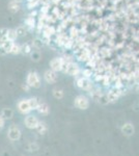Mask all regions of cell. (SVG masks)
I'll return each mask as SVG.
<instances>
[{
    "label": "cell",
    "instance_id": "cell-1",
    "mask_svg": "<svg viewBox=\"0 0 139 156\" xmlns=\"http://www.w3.org/2000/svg\"><path fill=\"white\" fill-rule=\"evenodd\" d=\"M61 72H64V74L69 75V76H73V77L81 76V69H80V66L78 65V62H75V60L65 62L64 68H62Z\"/></svg>",
    "mask_w": 139,
    "mask_h": 156
},
{
    "label": "cell",
    "instance_id": "cell-2",
    "mask_svg": "<svg viewBox=\"0 0 139 156\" xmlns=\"http://www.w3.org/2000/svg\"><path fill=\"white\" fill-rule=\"evenodd\" d=\"M26 83L29 85L30 87L33 89H39L42 84V78L41 75L35 71H30L28 72L26 76Z\"/></svg>",
    "mask_w": 139,
    "mask_h": 156
},
{
    "label": "cell",
    "instance_id": "cell-3",
    "mask_svg": "<svg viewBox=\"0 0 139 156\" xmlns=\"http://www.w3.org/2000/svg\"><path fill=\"white\" fill-rule=\"evenodd\" d=\"M76 84L82 90H86V92H90L93 89V82L92 81L90 78H85V77H77L76 78Z\"/></svg>",
    "mask_w": 139,
    "mask_h": 156
},
{
    "label": "cell",
    "instance_id": "cell-4",
    "mask_svg": "<svg viewBox=\"0 0 139 156\" xmlns=\"http://www.w3.org/2000/svg\"><path fill=\"white\" fill-rule=\"evenodd\" d=\"M64 64H65V60L64 58V56H55L50 60L49 67L51 70L58 73L62 71V68H64Z\"/></svg>",
    "mask_w": 139,
    "mask_h": 156
},
{
    "label": "cell",
    "instance_id": "cell-5",
    "mask_svg": "<svg viewBox=\"0 0 139 156\" xmlns=\"http://www.w3.org/2000/svg\"><path fill=\"white\" fill-rule=\"evenodd\" d=\"M74 105L79 109L85 110L89 107V99L85 95H78L74 100Z\"/></svg>",
    "mask_w": 139,
    "mask_h": 156
},
{
    "label": "cell",
    "instance_id": "cell-6",
    "mask_svg": "<svg viewBox=\"0 0 139 156\" xmlns=\"http://www.w3.org/2000/svg\"><path fill=\"white\" fill-rule=\"evenodd\" d=\"M17 108H18V110H19V112H21V114H23V115L29 114V112L32 110V107H31V105H30L29 99L20 100L17 104Z\"/></svg>",
    "mask_w": 139,
    "mask_h": 156
},
{
    "label": "cell",
    "instance_id": "cell-7",
    "mask_svg": "<svg viewBox=\"0 0 139 156\" xmlns=\"http://www.w3.org/2000/svg\"><path fill=\"white\" fill-rule=\"evenodd\" d=\"M43 78L44 80L49 84H53L58 80V73L53 71L51 69H48L44 72V75H43Z\"/></svg>",
    "mask_w": 139,
    "mask_h": 156
},
{
    "label": "cell",
    "instance_id": "cell-8",
    "mask_svg": "<svg viewBox=\"0 0 139 156\" xmlns=\"http://www.w3.org/2000/svg\"><path fill=\"white\" fill-rule=\"evenodd\" d=\"M7 136L12 142H16L21 137V130L19 129V127H17L16 125H12L9 127V132H7Z\"/></svg>",
    "mask_w": 139,
    "mask_h": 156
},
{
    "label": "cell",
    "instance_id": "cell-9",
    "mask_svg": "<svg viewBox=\"0 0 139 156\" xmlns=\"http://www.w3.org/2000/svg\"><path fill=\"white\" fill-rule=\"evenodd\" d=\"M120 95H122V89H116V87H112L109 92L106 93V96L108 98L109 103L115 102L120 97Z\"/></svg>",
    "mask_w": 139,
    "mask_h": 156
},
{
    "label": "cell",
    "instance_id": "cell-10",
    "mask_svg": "<svg viewBox=\"0 0 139 156\" xmlns=\"http://www.w3.org/2000/svg\"><path fill=\"white\" fill-rule=\"evenodd\" d=\"M39 122H40L39 119H37L35 115H27L24 120L25 126L27 128H29V129H35L37 126V124H39Z\"/></svg>",
    "mask_w": 139,
    "mask_h": 156
},
{
    "label": "cell",
    "instance_id": "cell-11",
    "mask_svg": "<svg viewBox=\"0 0 139 156\" xmlns=\"http://www.w3.org/2000/svg\"><path fill=\"white\" fill-rule=\"evenodd\" d=\"M122 132L126 136H131L135 132V128H134L132 123H125L122 126Z\"/></svg>",
    "mask_w": 139,
    "mask_h": 156
},
{
    "label": "cell",
    "instance_id": "cell-12",
    "mask_svg": "<svg viewBox=\"0 0 139 156\" xmlns=\"http://www.w3.org/2000/svg\"><path fill=\"white\" fill-rule=\"evenodd\" d=\"M36 110L41 115H47L50 114V106L46 102H40L39 105H37V107H36Z\"/></svg>",
    "mask_w": 139,
    "mask_h": 156
},
{
    "label": "cell",
    "instance_id": "cell-13",
    "mask_svg": "<svg viewBox=\"0 0 139 156\" xmlns=\"http://www.w3.org/2000/svg\"><path fill=\"white\" fill-rule=\"evenodd\" d=\"M7 7H9V12H12V14H16V12H18L21 9V3L18 1H15V0H11V1L9 2Z\"/></svg>",
    "mask_w": 139,
    "mask_h": 156
},
{
    "label": "cell",
    "instance_id": "cell-14",
    "mask_svg": "<svg viewBox=\"0 0 139 156\" xmlns=\"http://www.w3.org/2000/svg\"><path fill=\"white\" fill-rule=\"evenodd\" d=\"M25 26L27 27V29L32 30L36 27V18H33V17L27 16V18L25 19Z\"/></svg>",
    "mask_w": 139,
    "mask_h": 156
},
{
    "label": "cell",
    "instance_id": "cell-15",
    "mask_svg": "<svg viewBox=\"0 0 139 156\" xmlns=\"http://www.w3.org/2000/svg\"><path fill=\"white\" fill-rule=\"evenodd\" d=\"M19 37V36H18L17 31L15 28H7V31H6V36H5V39L9 40V41L11 42H16L17 39Z\"/></svg>",
    "mask_w": 139,
    "mask_h": 156
},
{
    "label": "cell",
    "instance_id": "cell-16",
    "mask_svg": "<svg viewBox=\"0 0 139 156\" xmlns=\"http://www.w3.org/2000/svg\"><path fill=\"white\" fill-rule=\"evenodd\" d=\"M69 34V37H71V39L75 40V39H77L80 34H81V32H80L79 27H77L76 25H72V26L70 27L69 34Z\"/></svg>",
    "mask_w": 139,
    "mask_h": 156
},
{
    "label": "cell",
    "instance_id": "cell-17",
    "mask_svg": "<svg viewBox=\"0 0 139 156\" xmlns=\"http://www.w3.org/2000/svg\"><path fill=\"white\" fill-rule=\"evenodd\" d=\"M89 95H90V98H92L93 101L99 102V101H100V99H101V97H102L103 93L101 92L100 89H92L89 92Z\"/></svg>",
    "mask_w": 139,
    "mask_h": 156
},
{
    "label": "cell",
    "instance_id": "cell-18",
    "mask_svg": "<svg viewBox=\"0 0 139 156\" xmlns=\"http://www.w3.org/2000/svg\"><path fill=\"white\" fill-rule=\"evenodd\" d=\"M36 131L40 133V134H42V135H44V134H46L47 131H48V125H47V123L46 122H44V121H40L39 122V124H37V126H36Z\"/></svg>",
    "mask_w": 139,
    "mask_h": 156
},
{
    "label": "cell",
    "instance_id": "cell-19",
    "mask_svg": "<svg viewBox=\"0 0 139 156\" xmlns=\"http://www.w3.org/2000/svg\"><path fill=\"white\" fill-rule=\"evenodd\" d=\"M0 44H1V46H2V48H3L4 51L6 52V54H9V51H11V49H12V44H14V42H11V41H9V40H3V41H1L0 42Z\"/></svg>",
    "mask_w": 139,
    "mask_h": 156
},
{
    "label": "cell",
    "instance_id": "cell-20",
    "mask_svg": "<svg viewBox=\"0 0 139 156\" xmlns=\"http://www.w3.org/2000/svg\"><path fill=\"white\" fill-rule=\"evenodd\" d=\"M1 115L4 118V120H9L14 117V110L12 108H9V107H5L2 109V112H1Z\"/></svg>",
    "mask_w": 139,
    "mask_h": 156
},
{
    "label": "cell",
    "instance_id": "cell-21",
    "mask_svg": "<svg viewBox=\"0 0 139 156\" xmlns=\"http://www.w3.org/2000/svg\"><path fill=\"white\" fill-rule=\"evenodd\" d=\"M33 50V47H32L31 44H28V43H25V44L21 45V53L29 55L31 53V51Z\"/></svg>",
    "mask_w": 139,
    "mask_h": 156
},
{
    "label": "cell",
    "instance_id": "cell-22",
    "mask_svg": "<svg viewBox=\"0 0 139 156\" xmlns=\"http://www.w3.org/2000/svg\"><path fill=\"white\" fill-rule=\"evenodd\" d=\"M29 55H30V58H31V60H32V62H40L41 58H42V54H41V52H40L39 50H32L31 53H30Z\"/></svg>",
    "mask_w": 139,
    "mask_h": 156
},
{
    "label": "cell",
    "instance_id": "cell-23",
    "mask_svg": "<svg viewBox=\"0 0 139 156\" xmlns=\"http://www.w3.org/2000/svg\"><path fill=\"white\" fill-rule=\"evenodd\" d=\"M52 94H53V97H54L55 99H57V100H60V99H62V98L64 97V90L58 89V87H56V89H54L52 90Z\"/></svg>",
    "mask_w": 139,
    "mask_h": 156
},
{
    "label": "cell",
    "instance_id": "cell-24",
    "mask_svg": "<svg viewBox=\"0 0 139 156\" xmlns=\"http://www.w3.org/2000/svg\"><path fill=\"white\" fill-rule=\"evenodd\" d=\"M9 54H12V55L21 54V45L18 44V43H16V42H14L11 51H9Z\"/></svg>",
    "mask_w": 139,
    "mask_h": 156
},
{
    "label": "cell",
    "instance_id": "cell-25",
    "mask_svg": "<svg viewBox=\"0 0 139 156\" xmlns=\"http://www.w3.org/2000/svg\"><path fill=\"white\" fill-rule=\"evenodd\" d=\"M40 3H41V2H40L39 0H26V6L28 7L30 11L36 9V7L40 5Z\"/></svg>",
    "mask_w": 139,
    "mask_h": 156
},
{
    "label": "cell",
    "instance_id": "cell-26",
    "mask_svg": "<svg viewBox=\"0 0 139 156\" xmlns=\"http://www.w3.org/2000/svg\"><path fill=\"white\" fill-rule=\"evenodd\" d=\"M81 76L85 78H92L93 76V70L90 68H84L81 70Z\"/></svg>",
    "mask_w": 139,
    "mask_h": 156
},
{
    "label": "cell",
    "instance_id": "cell-27",
    "mask_svg": "<svg viewBox=\"0 0 139 156\" xmlns=\"http://www.w3.org/2000/svg\"><path fill=\"white\" fill-rule=\"evenodd\" d=\"M16 31L18 34L19 37H23L26 34V31H27V27L25 25H19V26L16 28Z\"/></svg>",
    "mask_w": 139,
    "mask_h": 156
},
{
    "label": "cell",
    "instance_id": "cell-28",
    "mask_svg": "<svg viewBox=\"0 0 139 156\" xmlns=\"http://www.w3.org/2000/svg\"><path fill=\"white\" fill-rule=\"evenodd\" d=\"M32 47L35 49H40L42 48V46L44 45V42H43L42 39H34L33 41H32Z\"/></svg>",
    "mask_w": 139,
    "mask_h": 156
},
{
    "label": "cell",
    "instance_id": "cell-29",
    "mask_svg": "<svg viewBox=\"0 0 139 156\" xmlns=\"http://www.w3.org/2000/svg\"><path fill=\"white\" fill-rule=\"evenodd\" d=\"M29 101H30V105H31V107H32V110L36 109L37 105H39V103H40L39 99L35 97H32V98H29Z\"/></svg>",
    "mask_w": 139,
    "mask_h": 156
},
{
    "label": "cell",
    "instance_id": "cell-30",
    "mask_svg": "<svg viewBox=\"0 0 139 156\" xmlns=\"http://www.w3.org/2000/svg\"><path fill=\"white\" fill-rule=\"evenodd\" d=\"M6 31H7V28H4V27H1V28H0V42L5 40Z\"/></svg>",
    "mask_w": 139,
    "mask_h": 156
},
{
    "label": "cell",
    "instance_id": "cell-31",
    "mask_svg": "<svg viewBox=\"0 0 139 156\" xmlns=\"http://www.w3.org/2000/svg\"><path fill=\"white\" fill-rule=\"evenodd\" d=\"M4 124H5V121H4V118L2 115H0V130L4 127Z\"/></svg>",
    "mask_w": 139,
    "mask_h": 156
},
{
    "label": "cell",
    "instance_id": "cell-32",
    "mask_svg": "<svg viewBox=\"0 0 139 156\" xmlns=\"http://www.w3.org/2000/svg\"><path fill=\"white\" fill-rule=\"evenodd\" d=\"M22 89H23V90H25V92H29V90H30V89H31V87H30L29 85L27 84L26 82H25V84L22 85Z\"/></svg>",
    "mask_w": 139,
    "mask_h": 156
},
{
    "label": "cell",
    "instance_id": "cell-33",
    "mask_svg": "<svg viewBox=\"0 0 139 156\" xmlns=\"http://www.w3.org/2000/svg\"><path fill=\"white\" fill-rule=\"evenodd\" d=\"M6 54V52L4 51L3 48H2V46H1V44H0V55H5Z\"/></svg>",
    "mask_w": 139,
    "mask_h": 156
},
{
    "label": "cell",
    "instance_id": "cell-34",
    "mask_svg": "<svg viewBox=\"0 0 139 156\" xmlns=\"http://www.w3.org/2000/svg\"><path fill=\"white\" fill-rule=\"evenodd\" d=\"M15 1H18V2H20V3H22V2H23V0H15Z\"/></svg>",
    "mask_w": 139,
    "mask_h": 156
}]
</instances>
